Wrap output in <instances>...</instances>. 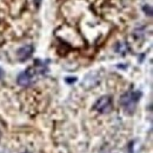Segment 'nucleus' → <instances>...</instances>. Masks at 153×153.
Masks as SVG:
<instances>
[{"instance_id": "1", "label": "nucleus", "mask_w": 153, "mask_h": 153, "mask_svg": "<svg viewBox=\"0 0 153 153\" xmlns=\"http://www.w3.org/2000/svg\"><path fill=\"white\" fill-rule=\"evenodd\" d=\"M141 97V92L140 91H131V92H126L125 94H123L120 98V105L125 108V110H131L133 111L135 108L137 102L139 101Z\"/></svg>"}, {"instance_id": "2", "label": "nucleus", "mask_w": 153, "mask_h": 153, "mask_svg": "<svg viewBox=\"0 0 153 153\" xmlns=\"http://www.w3.org/2000/svg\"><path fill=\"white\" fill-rule=\"evenodd\" d=\"M112 107H113L112 98L108 96H104V97H101V98H99V99L96 101L94 106H93V108L96 110L97 112L102 113V114H104V113H108V112H111Z\"/></svg>"}, {"instance_id": "3", "label": "nucleus", "mask_w": 153, "mask_h": 153, "mask_svg": "<svg viewBox=\"0 0 153 153\" xmlns=\"http://www.w3.org/2000/svg\"><path fill=\"white\" fill-rule=\"evenodd\" d=\"M33 52H34L33 45H25L17 51V58H18L19 61H25V60H27V59L32 57Z\"/></svg>"}, {"instance_id": "4", "label": "nucleus", "mask_w": 153, "mask_h": 153, "mask_svg": "<svg viewBox=\"0 0 153 153\" xmlns=\"http://www.w3.org/2000/svg\"><path fill=\"white\" fill-rule=\"evenodd\" d=\"M76 80V76H73V78H66V81H67L68 84H71V82H74Z\"/></svg>"}, {"instance_id": "5", "label": "nucleus", "mask_w": 153, "mask_h": 153, "mask_svg": "<svg viewBox=\"0 0 153 153\" xmlns=\"http://www.w3.org/2000/svg\"><path fill=\"white\" fill-rule=\"evenodd\" d=\"M2 76H4V71H2L1 68H0V79H1Z\"/></svg>"}, {"instance_id": "6", "label": "nucleus", "mask_w": 153, "mask_h": 153, "mask_svg": "<svg viewBox=\"0 0 153 153\" xmlns=\"http://www.w3.org/2000/svg\"><path fill=\"white\" fill-rule=\"evenodd\" d=\"M0 138H1V132H0Z\"/></svg>"}, {"instance_id": "7", "label": "nucleus", "mask_w": 153, "mask_h": 153, "mask_svg": "<svg viewBox=\"0 0 153 153\" xmlns=\"http://www.w3.org/2000/svg\"><path fill=\"white\" fill-rule=\"evenodd\" d=\"M24 153H28V152H24Z\"/></svg>"}]
</instances>
